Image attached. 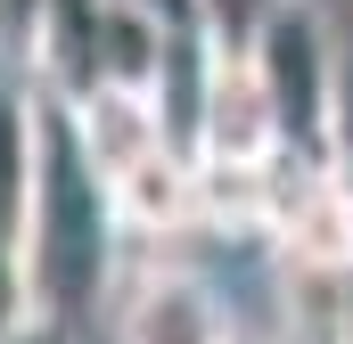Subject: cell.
I'll return each instance as SVG.
<instances>
[{"label":"cell","mask_w":353,"mask_h":344,"mask_svg":"<svg viewBox=\"0 0 353 344\" xmlns=\"http://www.w3.org/2000/svg\"><path fill=\"white\" fill-rule=\"evenodd\" d=\"M115 246H123L115 197H107L99 164L83 156L66 107L41 98V115H33V189H25V222H17L25 303L66 320V328L90 320L115 287Z\"/></svg>","instance_id":"obj_1"},{"label":"cell","mask_w":353,"mask_h":344,"mask_svg":"<svg viewBox=\"0 0 353 344\" xmlns=\"http://www.w3.org/2000/svg\"><path fill=\"white\" fill-rule=\"evenodd\" d=\"M337 17L321 0H271L263 17L239 33V58L247 74L263 83L271 123H279V148L288 156H312L329 164V107H337Z\"/></svg>","instance_id":"obj_2"},{"label":"cell","mask_w":353,"mask_h":344,"mask_svg":"<svg viewBox=\"0 0 353 344\" xmlns=\"http://www.w3.org/2000/svg\"><path fill=\"white\" fill-rule=\"evenodd\" d=\"M239 320L222 303V287L189 262H157L132 279V295L115 303V344H230Z\"/></svg>","instance_id":"obj_3"},{"label":"cell","mask_w":353,"mask_h":344,"mask_svg":"<svg viewBox=\"0 0 353 344\" xmlns=\"http://www.w3.org/2000/svg\"><path fill=\"white\" fill-rule=\"evenodd\" d=\"M33 115H41V90L0 66V238L8 246H17L25 189H33Z\"/></svg>","instance_id":"obj_4"},{"label":"cell","mask_w":353,"mask_h":344,"mask_svg":"<svg viewBox=\"0 0 353 344\" xmlns=\"http://www.w3.org/2000/svg\"><path fill=\"white\" fill-rule=\"evenodd\" d=\"M329 172L353 189V41L337 50V107H329Z\"/></svg>","instance_id":"obj_5"},{"label":"cell","mask_w":353,"mask_h":344,"mask_svg":"<svg viewBox=\"0 0 353 344\" xmlns=\"http://www.w3.org/2000/svg\"><path fill=\"white\" fill-rule=\"evenodd\" d=\"M197 8H205V33H214L222 50H239V33H247V25L263 17L271 0H197Z\"/></svg>","instance_id":"obj_6"},{"label":"cell","mask_w":353,"mask_h":344,"mask_svg":"<svg viewBox=\"0 0 353 344\" xmlns=\"http://www.w3.org/2000/svg\"><path fill=\"white\" fill-rule=\"evenodd\" d=\"M25 312H33V303H25V270H17V246L0 238V336H8Z\"/></svg>","instance_id":"obj_7"},{"label":"cell","mask_w":353,"mask_h":344,"mask_svg":"<svg viewBox=\"0 0 353 344\" xmlns=\"http://www.w3.org/2000/svg\"><path fill=\"white\" fill-rule=\"evenodd\" d=\"M0 344H74V328H66V320H50V312H25Z\"/></svg>","instance_id":"obj_8"},{"label":"cell","mask_w":353,"mask_h":344,"mask_svg":"<svg viewBox=\"0 0 353 344\" xmlns=\"http://www.w3.org/2000/svg\"><path fill=\"white\" fill-rule=\"evenodd\" d=\"M123 8H148V17H157V25H205V8H197V0H123Z\"/></svg>","instance_id":"obj_9"},{"label":"cell","mask_w":353,"mask_h":344,"mask_svg":"<svg viewBox=\"0 0 353 344\" xmlns=\"http://www.w3.org/2000/svg\"><path fill=\"white\" fill-rule=\"evenodd\" d=\"M337 312H345V344H353V255L337 262Z\"/></svg>","instance_id":"obj_10"},{"label":"cell","mask_w":353,"mask_h":344,"mask_svg":"<svg viewBox=\"0 0 353 344\" xmlns=\"http://www.w3.org/2000/svg\"><path fill=\"white\" fill-rule=\"evenodd\" d=\"M230 344H263V336H230Z\"/></svg>","instance_id":"obj_11"}]
</instances>
